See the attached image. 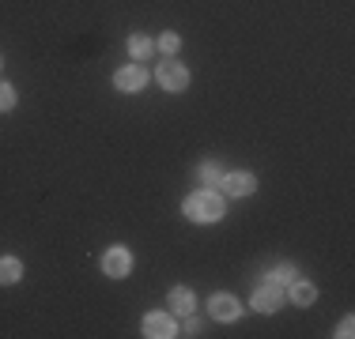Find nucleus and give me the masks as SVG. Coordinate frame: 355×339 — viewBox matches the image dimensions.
I'll return each instance as SVG.
<instances>
[{"mask_svg": "<svg viewBox=\"0 0 355 339\" xmlns=\"http://www.w3.org/2000/svg\"><path fill=\"white\" fill-rule=\"evenodd\" d=\"M12 106H15V87H12V83L0 80V113H8Z\"/></svg>", "mask_w": 355, "mask_h": 339, "instance_id": "nucleus-15", "label": "nucleus"}, {"mask_svg": "<svg viewBox=\"0 0 355 339\" xmlns=\"http://www.w3.org/2000/svg\"><path fill=\"white\" fill-rule=\"evenodd\" d=\"M155 83L163 91H171V95H182V91L189 87V68L171 57V61H163V64L155 68Z\"/></svg>", "mask_w": 355, "mask_h": 339, "instance_id": "nucleus-2", "label": "nucleus"}, {"mask_svg": "<svg viewBox=\"0 0 355 339\" xmlns=\"http://www.w3.org/2000/svg\"><path fill=\"white\" fill-rule=\"evenodd\" d=\"M151 49H155V42H151L148 34H132V38H129V53H132V61H148Z\"/></svg>", "mask_w": 355, "mask_h": 339, "instance_id": "nucleus-12", "label": "nucleus"}, {"mask_svg": "<svg viewBox=\"0 0 355 339\" xmlns=\"http://www.w3.org/2000/svg\"><path fill=\"white\" fill-rule=\"evenodd\" d=\"M155 49L159 53H166V57H174L178 49H182V38H178L174 30H166V34H159V42H155Z\"/></svg>", "mask_w": 355, "mask_h": 339, "instance_id": "nucleus-13", "label": "nucleus"}, {"mask_svg": "<svg viewBox=\"0 0 355 339\" xmlns=\"http://www.w3.org/2000/svg\"><path fill=\"white\" fill-rule=\"evenodd\" d=\"M253 189H257V177H253L250 170H234V174L219 177V192H223V196H250Z\"/></svg>", "mask_w": 355, "mask_h": 339, "instance_id": "nucleus-4", "label": "nucleus"}, {"mask_svg": "<svg viewBox=\"0 0 355 339\" xmlns=\"http://www.w3.org/2000/svg\"><path fill=\"white\" fill-rule=\"evenodd\" d=\"M352 336H355V317H344L336 324V339H352Z\"/></svg>", "mask_w": 355, "mask_h": 339, "instance_id": "nucleus-17", "label": "nucleus"}, {"mask_svg": "<svg viewBox=\"0 0 355 339\" xmlns=\"http://www.w3.org/2000/svg\"><path fill=\"white\" fill-rule=\"evenodd\" d=\"M103 271L110 279H125L132 271V253L125 249V245H114V249L103 253Z\"/></svg>", "mask_w": 355, "mask_h": 339, "instance_id": "nucleus-6", "label": "nucleus"}, {"mask_svg": "<svg viewBox=\"0 0 355 339\" xmlns=\"http://www.w3.org/2000/svg\"><path fill=\"white\" fill-rule=\"evenodd\" d=\"M140 328H144V336H148V339H171V336H178V320L171 317V313H148Z\"/></svg>", "mask_w": 355, "mask_h": 339, "instance_id": "nucleus-7", "label": "nucleus"}, {"mask_svg": "<svg viewBox=\"0 0 355 339\" xmlns=\"http://www.w3.org/2000/svg\"><path fill=\"white\" fill-rule=\"evenodd\" d=\"M208 309H212V317L216 320H223V324H231V320H239L242 317V302L234 298V294H212V305H208Z\"/></svg>", "mask_w": 355, "mask_h": 339, "instance_id": "nucleus-9", "label": "nucleus"}, {"mask_svg": "<svg viewBox=\"0 0 355 339\" xmlns=\"http://www.w3.org/2000/svg\"><path fill=\"white\" fill-rule=\"evenodd\" d=\"M284 298L291 305H299V309H306V305L318 302V286L310 283V279H291V283L284 286Z\"/></svg>", "mask_w": 355, "mask_h": 339, "instance_id": "nucleus-8", "label": "nucleus"}, {"mask_svg": "<svg viewBox=\"0 0 355 339\" xmlns=\"http://www.w3.org/2000/svg\"><path fill=\"white\" fill-rule=\"evenodd\" d=\"M0 68H4V57H0Z\"/></svg>", "mask_w": 355, "mask_h": 339, "instance_id": "nucleus-19", "label": "nucleus"}, {"mask_svg": "<svg viewBox=\"0 0 355 339\" xmlns=\"http://www.w3.org/2000/svg\"><path fill=\"white\" fill-rule=\"evenodd\" d=\"M182 211H185V219H189V223H219V219L227 215V200H223V192L197 189V192H189V196H185Z\"/></svg>", "mask_w": 355, "mask_h": 339, "instance_id": "nucleus-1", "label": "nucleus"}, {"mask_svg": "<svg viewBox=\"0 0 355 339\" xmlns=\"http://www.w3.org/2000/svg\"><path fill=\"white\" fill-rule=\"evenodd\" d=\"M166 302H171V313H182V317H189L193 313V291L189 286H171V294H166Z\"/></svg>", "mask_w": 355, "mask_h": 339, "instance_id": "nucleus-10", "label": "nucleus"}, {"mask_svg": "<svg viewBox=\"0 0 355 339\" xmlns=\"http://www.w3.org/2000/svg\"><path fill=\"white\" fill-rule=\"evenodd\" d=\"M178 336H200V320L189 313V317H185V328H178Z\"/></svg>", "mask_w": 355, "mask_h": 339, "instance_id": "nucleus-18", "label": "nucleus"}, {"mask_svg": "<svg viewBox=\"0 0 355 339\" xmlns=\"http://www.w3.org/2000/svg\"><path fill=\"white\" fill-rule=\"evenodd\" d=\"M114 87L121 91V95H137V91L148 87V72H144L140 64H125L114 72Z\"/></svg>", "mask_w": 355, "mask_h": 339, "instance_id": "nucleus-5", "label": "nucleus"}, {"mask_svg": "<svg viewBox=\"0 0 355 339\" xmlns=\"http://www.w3.org/2000/svg\"><path fill=\"white\" fill-rule=\"evenodd\" d=\"M284 302H287V298H284V286L272 283V279H265V283L253 291V298H250V305H253L257 313H276Z\"/></svg>", "mask_w": 355, "mask_h": 339, "instance_id": "nucleus-3", "label": "nucleus"}, {"mask_svg": "<svg viewBox=\"0 0 355 339\" xmlns=\"http://www.w3.org/2000/svg\"><path fill=\"white\" fill-rule=\"evenodd\" d=\"M23 279V260L19 257H0V286H12Z\"/></svg>", "mask_w": 355, "mask_h": 339, "instance_id": "nucleus-11", "label": "nucleus"}, {"mask_svg": "<svg viewBox=\"0 0 355 339\" xmlns=\"http://www.w3.org/2000/svg\"><path fill=\"white\" fill-rule=\"evenodd\" d=\"M219 166L216 163H200V181H205V189H212V185H219Z\"/></svg>", "mask_w": 355, "mask_h": 339, "instance_id": "nucleus-14", "label": "nucleus"}, {"mask_svg": "<svg viewBox=\"0 0 355 339\" xmlns=\"http://www.w3.org/2000/svg\"><path fill=\"white\" fill-rule=\"evenodd\" d=\"M291 279H299V275H295V264H280L272 271V283H280V286H287Z\"/></svg>", "mask_w": 355, "mask_h": 339, "instance_id": "nucleus-16", "label": "nucleus"}]
</instances>
